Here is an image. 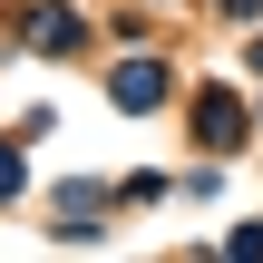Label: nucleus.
Masks as SVG:
<instances>
[{"label": "nucleus", "instance_id": "f257e3e1", "mask_svg": "<svg viewBox=\"0 0 263 263\" xmlns=\"http://www.w3.org/2000/svg\"><path fill=\"white\" fill-rule=\"evenodd\" d=\"M156 98H166V68L127 59V68H117V107H156Z\"/></svg>", "mask_w": 263, "mask_h": 263}, {"label": "nucleus", "instance_id": "f03ea898", "mask_svg": "<svg viewBox=\"0 0 263 263\" xmlns=\"http://www.w3.org/2000/svg\"><path fill=\"white\" fill-rule=\"evenodd\" d=\"M224 137H244V107L215 88V98H205V146H224Z\"/></svg>", "mask_w": 263, "mask_h": 263}, {"label": "nucleus", "instance_id": "7ed1b4c3", "mask_svg": "<svg viewBox=\"0 0 263 263\" xmlns=\"http://www.w3.org/2000/svg\"><path fill=\"white\" fill-rule=\"evenodd\" d=\"M10 185H20V156H10V146H0V195H10Z\"/></svg>", "mask_w": 263, "mask_h": 263}]
</instances>
